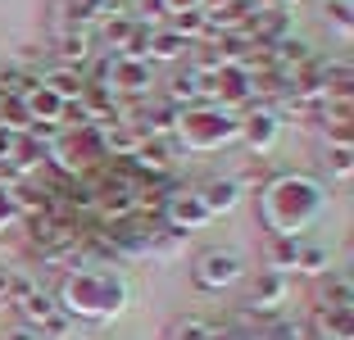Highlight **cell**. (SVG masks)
Instances as JSON below:
<instances>
[{
	"mask_svg": "<svg viewBox=\"0 0 354 340\" xmlns=\"http://www.w3.org/2000/svg\"><path fill=\"white\" fill-rule=\"evenodd\" d=\"M209 322H196V318H187V322H177L173 331H168V340H209Z\"/></svg>",
	"mask_w": 354,
	"mask_h": 340,
	"instance_id": "12",
	"label": "cell"
},
{
	"mask_svg": "<svg viewBox=\"0 0 354 340\" xmlns=\"http://www.w3.org/2000/svg\"><path fill=\"white\" fill-rule=\"evenodd\" d=\"M323 336L350 340V313H345V309H327V313H323Z\"/></svg>",
	"mask_w": 354,
	"mask_h": 340,
	"instance_id": "10",
	"label": "cell"
},
{
	"mask_svg": "<svg viewBox=\"0 0 354 340\" xmlns=\"http://www.w3.org/2000/svg\"><path fill=\"white\" fill-rule=\"evenodd\" d=\"M250 141H254V145H268V141H272V118H268V113L250 118Z\"/></svg>",
	"mask_w": 354,
	"mask_h": 340,
	"instance_id": "14",
	"label": "cell"
},
{
	"mask_svg": "<svg viewBox=\"0 0 354 340\" xmlns=\"http://www.w3.org/2000/svg\"><path fill=\"white\" fill-rule=\"evenodd\" d=\"M268 263L272 268H295V263H300V245H295L291 236H272L268 240Z\"/></svg>",
	"mask_w": 354,
	"mask_h": 340,
	"instance_id": "7",
	"label": "cell"
},
{
	"mask_svg": "<svg viewBox=\"0 0 354 340\" xmlns=\"http://www.w3.org/2000/svg\"><path fill=\"white\" fill-rule=\"evenodd\" d=\"M41 86H46V91H55L59 100H68V95L77 100V95H82V77H77L73 68H55V73H46Z\"/></svg>",
	"mask_w": 354,
	"mask_h": 340,
	"instance_id": "5",
	"label": "cell"
},
{
	"mask_svg": "<svg viewBox=\"0 0 354 340\" xmlns=\"http://www.w3.org/2000/svg\"><path fill=\"white\" fill-rule=\"evenodd\" d=\"M0 340H41V336H37V327H28V322H19V327H10V331H5Z\"/></svg>",
	"mask_w": 354,
	"mask_h": 340,
	"instance_id": "16",
	"label": "cell"
},
{
	"mask_svg": "<svg viewBox=\"0 0 354 340\" xmlns=\"http://www.w3.org/2000/svg\"><path fill=\"white\" fill-rule=\"evenodd\" d=\"M14 295V277L10 272H0V299H10Z\"/></svg>",
	"mask_w": 354,
	"mask_h": 340,
	"instance_id": "19",
	"label": "cell"
},
{
	"mask_svg": "<svg viewBox=\"0 0 354 340\" xmlns=\"http://www.w3.org/2000/svg\"><path fill=\"white\" fill-rule=\"evenodd\" d=\"M196 32H205V10H187V14H173V37H196Z\"/></svg>",
	"mask_w": 354,
	"mask_h": 340,
	"instance_id": "9",
	"label": "cell"
},
{
	"mask_svg": "<svg viewBox=\"0 0 354 340\" xmlns=\"http://www.w3.org/2000/svg\"><path fill=\"white\" fill-rule=\"evenodd\" d=\"M332 19H336V28H350V5H345V0L332 5Z\"/></svg>",
	"mask_w": 354,
	"mask_h": 340,
	"instance_id": "18",
	"label": "cell"
},
{
	"mask_svg": "<svg viewBox=\"0 0 354 340\" xmlns=\"http://www.w3.org/2000/svg\"><path fill=\"white\" fill-rule=\"evenodd\" d=\"M281 299H286V281H281L277 272H268V277L259 281V295L250 299V309H254V313H268V318H277Z\"/></svg>",
	"mask_w": 354,
	"mask_h": 340,
	"instance_id": "3",
	"label": "cell"
},
{
	"mask_svg": "<svg viewBox=\"0 0 354 340\" xmlns=\"http://www.w3.org/2000/svg\"><path fill=\"white\" fill-rule=\"evenodd\" d=\"M146 50L155 55V59H173V55L182 50V37H173V32H159V37H146Z\"/></svg>",
	"mask_w": 354,
	"mask_h": 340,
	"instance_id": "11",
	"label": "cell"
},
{
	"mask_svg": "<svg viewBox=\"0 0 354 340\" xmlns=\"http://www.w3.org/2000/svg\"><path fill=\"white\" fill-rule=\"evenodd\" d=\"M200 205H205L209 214H227V209L236 205V182H209L205 191H200Z\"/></svg>",
	"mask_w": 354,
	"mask_h": 340,
	"instance_id": "4",
	"label": "cell"
},
{
	"mask_svg": "<svg viewBox=\"0 0 354 340\" xmlns=\"http://www.w3.org/2000/svg\"><path fill=\"white\" fill-rule=\"evenodd\" d=\"M332 159H336V173H341V177L350 173V145H341V150H336Z\"/></svg>",
	"mask_w": 354,
	"mask_h": 340,
	"instance_id": "17",
	"label": "cell"
},
{
	"mask_svg": "<svg viewBox=\"0 0 354 340\" xmlns=\"http://www.w3.org/2000/svg\"><path fill=\"white\" fill-rule=\"evenodd\" d=\"M64 304L68 309L64 313H86V318H100V313H118V304H123V286H109V277H68V286H64Z\"/></svg>",
	"mask_w": 354,
	"mask_h": 340,
	"instance_id": "1",
	"label": "cell"
},
{
	"mask_svg": "<svg viewBox=\"0 0 354 340\" xmlns=\"http://www.w3.org/2000/svg\"><path fill=\"white\" fill-rule=\"evenodd\" d=\"M259 340H304V327L300 322H272V331L259 336Z\"/></svg>",
	"mask_w": 354,
	"mask_h": 340,
	"instance_id": "13",
	"label": "cell"
},
{
	"mask_svg": "<svg viewBox=\"0 0 354 340\" xmlns=\"http://www.w3.org/2000/svg\"><path fill=\"white\" fill-rule=\"evenodd\" d=\"M168 214L177 218L182 227H200V223H209V209L200 205V196H187V200H173L168 205Z\"/></svg>",
	"mask_w": 354,
	"mask_h": 340,
	"instance_id": "6",
	"label": "cell"
},
{
	"mask_svg": "<svg viewBox=\"0 0 354 340\" xmlns=\"http://www.w3.org/2000/svg\"><path fill=\"white\" fill-rule=\"evenodd\" d=\"M209 340H259L250 327H218V331H209Z\"/></svg>",
	"mask_w": 354,
	"mask_h": 340,
	"instance_id": "15",
	"label": "cell"
},
{
	"mask_svg": "<svg viewBox=\"0 0 354 340\" xmlns=\"http://www.w3.org/2000/svg\"><path fill=\"white\" fill-rule=\"evenodd\" d=\"M196 281H200L205 290L236 286V281H241V258L227 254V249H223V254H218V249H209V254L196 263Z\"/></svg>",
	"mask_w": 354,
	"mask_h": 340,
	"instance_id": "2",
	"label": "cell"
},
{
	"mask_svg": "<svg viewBox=\"0 0 354 340\" xmlns=\"http://www.w3.org/2000/svg\"><path fill=\"white\" fill-rule=\"evenodd\" d=\"M86 55H91V41H86V32H73V37H64V41H59V59H64V68H77V64H86Z\"/></svg>",
	"mask_w": 354,
	"mask_h": 340,
	"instance_id": "8",
	"label": "cell"
}]
</instances>
